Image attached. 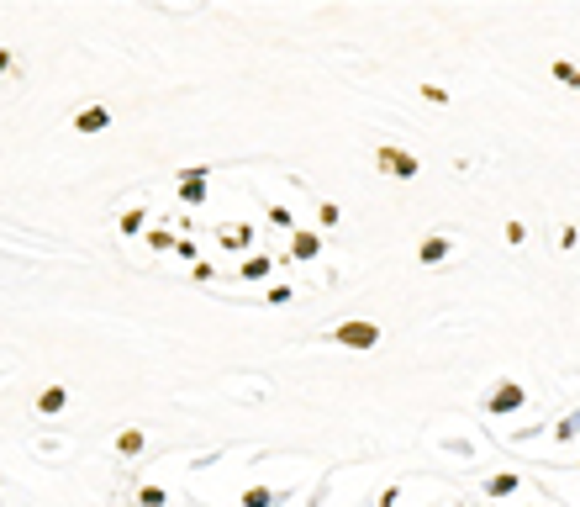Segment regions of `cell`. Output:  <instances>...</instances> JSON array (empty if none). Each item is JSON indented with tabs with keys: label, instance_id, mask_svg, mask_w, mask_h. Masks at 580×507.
<instances>
[{
	"label": "cell",
	"instance_id": "1",
	"mask_svg": "<svg viewBox=\"0 0 580 507\" xmlns=\"http://www.w3.org/2000/svg\"><path fill=\"white\" fill-rule=\"evenodd\" d=\"M332 344H348V349H375V344H380V328H375V323H338V328H332Z\"/></svg>",
	"mask_w": 580,
	"mask_h": 507
},
{
	"label": "cell",
	"instance_id": "2",
	"mask_svg": "<svg viewBox=\"0 0 580 507\" xmlns=\"http://www.w3.org/2000/svg\"><path fill=\"white\" fill-rule=\"evenodd\" d=\"M375 164H380V169H391L396 180H412V175H417V159L406 154V148H391V143H380Z\"/></svg>",
	"mask_w": 580,
	"mask_h": 507
},
{
	"label": "cell",
	"instance_id": "3",
	"mask_svg": "<svg viewBox=\"0 0 580 507\" xmlns=\"http://www.w3.org/2000/svg\"><path fill=\"white\" fill-rule=\"evenodd\" d=\"M522 386H512V381H501L496 391H491V412H512V407H522Z\"/></svg>",
	"mask_w": 580,
	"mask_h": 507
},
{
	"label": "cell",
	"instance_id": "4",
	"mask_svg": "<svg viewBox=\"0 0 580 507\" xmlns=\"http://www.w3.org/2000/svg\"><path fill=\"white\" fill-rule=\"evenodd\" d=\"M74 127H80V133H101V127H111V111L106 106H90V111L74 117Z\"/></svg>",
	"mask_w": 580,
	"mask_h": 507
},
{
	"label": "cell",
	"instance_id": "5",
	"mask_svg": "<svg viewBox=\"0 0 580 507\" xmlns=\"http://www.w3.org/2000/svg\"><path fill=\"white\" fill-rule=\"evenodd\" d=\"M443 254H449V238H422L417 243V259L422 265H443Z\"/></svg>",
	"mask_w": 580,
	"mask_h": 507
},
{
	"label": "cell",
	"instance_id": "6",
	"mask_svg": "<svg viewBox=\"0 0 580 507\" xmlns=\"http://www.w3.org/2000/svg\"><path fill=\"white\" fill-rule=\"evenodd\" d=\"M317 249H322L317 233H301V228H296V238H290V254H296V259H317Z\"/></svg>",
	"mask_w": 580,
	"mask_h": 507
},
{
	"label": "cell",
	"instance_id": "7",
	"mask_svg": "<svg viewBox=\"0 0 580 507\" xmlns=\"http://www.w3.org/2000/svg\"><path fill=\"white\" fill-rule=\"evenodd\" d=\"M179 196H185V201H201V196H206V169H185V185H179Z\"/></svg>",
	"mask_w": 580,
	"mask_h": 507
},
{
	"label": "cell",
	"instance_id": "8",
	"mask_svg": "<svg viewBox=\"0 0 580 507\" xmlns=\"http://www.w3.org/2000/svg\"><path fill=\"white\" fill-rule=\"evenodd\" d=\"M517 486H522L517 471H501V476H491V481H486V492H491V497H512Z\"/></svg>",
	"mask_w": 580,
	"mask_h": 507
},
{
	"label": "cell",
	"instance_id": "9",
	"mask_svg": "<svg viewBox=\"0 0 580 507\" xmlns=\"http://www.w3.org/2000/svg\"><path fill=\"white\" fill-rule=\"evenodd\" d=\"M64 402H69V391H64V386H47L43 397H37V412H64Z\"/></svg>",
	"mask_w": 580,
	"mask_h": 507
},
{
	"label": "cell",
	"instance_id": "10",
	"mask_svg": "<svg viewBox=\"0 0 580 507\" xmlns=\"http://www.w3.org/2000/svg\"><path fill=\"white\" fill-rule=\"evenodd\" d=\"M117 449H121V455H137V449H142V434H137V428H121V434H117Z\"/></svg>",
	"mask_w": 580,
	"mask_h": 507
},
{
	"label": "cell",
	"instance_id": "11",
	"mask_svg": "<svg viewBox=\"0 0 580 507\" xmlns=\"http://www.w3.org/2000/svg\"><path fill=\"white\" fill-rule=\"evenodd\" d=\"M554 80H565V84H575V90H580V69L570 59H554Z\"/></svg>",
	"mask_w": 580,
	"mask_h": 507
},
{
	"label": "cell",
	"instance_id": "12",
	"mask_svg": "<svg viewBox=\"0 0 580 507\" xmlns=\"http://www.w3.org/2000/svg\"><path fill=\"white\" fill-rule=\"evenodd\" d=\"M269 270H274V259H243V275L248 280H264Z\"/></svg>",
	"mask_w": 580,
	"mask_h": 507
},
{
	"label": "cell",
	"instance_id": "13",
	"mask_svg": "<svg viewBox=\"0 0 580 507\" xmlns=\"http://www.w3.org/2000/svg\"><path fill=\"white\" fill-rule=\"evenodd\" d=\"M243 507H269V492H264V486H248V492H243Z\"/></svg>",
	"mask_w": 580,
	"mask_h": 507
},
{
	"label": "cell",
	"instance_id": "14",
	"mask_svg": "<svg viewBox=\"0 0 580 507\" xmlns=\"http://www.w3.org/2000/svg\"><path fill=\"white\" fill-rule=\"evenodd\" d=\"M317 217H322V228H338V222H343V212H338L332 201H322V212H317Z\"/></svg>",
	"mask_w": 580,
	"mask_h": 507
},
{
	"label": "cell",
	"instance_id": "15",
	"mask_svg": "<svg viewBox=\"0 0 580 507\" xmlns=\"http://www.w3.org/2000/svg\"><path fill=\"white\" fill-rule=\"evenodd\" d=\"M142 507H164V492L158 486H142Z\"/></svg>",
	"mask_w": 580,
	"mask_h": 507
}]
</instances>
